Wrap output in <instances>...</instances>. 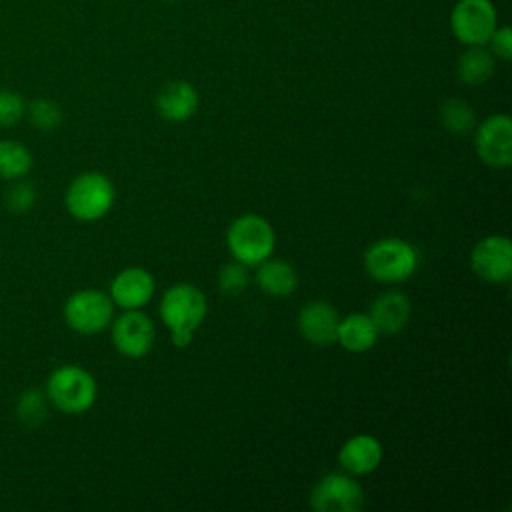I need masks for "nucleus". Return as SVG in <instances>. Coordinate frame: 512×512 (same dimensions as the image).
Returning a JSON list of instances; mask_svg holds the SVG:
<instances>
[{"label": "nucleus", "mask_w": 512, "mask_h": 512, "mask_svg": "<svg viewBox=\"0 0 512 512\" xmlns=\"http://www.w3.org/2000/svg\"><path fill=\"white\" fill-rule=\"evenodd\" d=\"M380 332L374 326L372 318L364 312H352L338 320L336 328V342L352 354H362L374 348L378 342Z\"/></svg>", "instance_id": "f3484780"}, {"label": "nucleus", "mask_w": 512, "mask_h": 512, "mask_svg": "<svg viewBox=\"0 0 512 512\" xmlns=\"http://www.w3.org/2000/svg\"><path fill=\"white\" fill-rule=\"evenodd\" d=\"M472 272L490 284H504L512 278V244L504 234L480 238L470 252Z\"/></svg>", "instance_id": "9d476101"}, {"label": "nucleus", "mask_w": 512, "mask_h": 512, "mask_svg": "<svg viewBox=\"0 0 512 512\" xmlns=\"http://www.w3.org/2000/svg\"><path fill=\"white\" fill-rule=\"evenodd\" d=\"M160 320L170 332V340L176 348H186L192 344L194 332L202 326L208 314V302L204 292L190 284H172L160 300Z\"/></svg>", "instance_id": "f257e3e1"}, {"label": "nucleus", "mask_w": 512, "mask_h": 512, "mask_svg": "<svg viewBox=\"0 0 512 512\" xmlns=\"http://www.w3.org/2000/svg\"><path fill=\"white\" fill-rule=\"evenodd\" d=\"M44 392L50 406L64 414H84L98 398L96 378L80 364H62L46 380Z\"/></svg>", "instance_id": "f03ea898"}, {"label": "nucleus", "mask_w": 512, "mask_h": 512, "mask_svg": "<svg viewBox=\"0 0 512 512\" xmlns=\"http://www.w3.org/2000/svg\"><path fill=\"white\" fill-rule=\"evenodd\" d=\"M112 344L124 358H144L156 340V328L142 310H124L112 320Z\"/></svg>", "instance_id": "9b49d317"}, {"label": "nucleus", "mask_w": 512, "mask_h": 512, "mask_svg": "<svg viewBox=\"0 0 512 512\" xmlns=\"http://www.w3.org/2000/svg\"><path fill=\"white\" fill-rule=\"evenodd\" d=\"M36 198H38L36 186L26 178H18V180H10V186L6 188L4 206L14 214H26L34 208Z\"/></svg>", "instance_id": "b1692460"}, {"label": "nucleus", "mask_w": 512, "mask_h": 512, "mask_svg": "<svg viewBox=\"0 0 512 512\" xmlns=\"http://www.w3.org/2000/svg\"><path fill=\"white\" fill-rule=\"evenodd\" d=\"M450 28L458 42L484 46L498 28L496 8L490 0H458L450 14Z\"/></svg>", "instance_id": "0eeeda50"}, {"label": "nucleus", "mask_w": 512, "mask_h": 512, "mask_svg": "<svg viewBox=\"0 0 512 512\" xmlns=\"http://www.w3.org/2000/svg\"><path fill=\"white\" fill-rule=\"evenodd\" d=\"M226 248L230 256L244 266H258L274 254L276 232L260 214H242L226 230Z\"/></svg>", "instance_id": "7ed1b4c3"}, {"label": "nucleus", "mask_w": 512, "mask_h": 512, "mask_svg": "<svg viewBox=\"0 0 512 512\" xmlns=\"http://www.w3.org/2000/svg\"><path fill=\"white\" fill-rule=\"evenodd\" d=\"M492 48V56H498L500 60L512 58V30L508 26H500L494 30V34L488 40Z\"/></svg>", "instance_id": "bb28decb"}, {"label": "nucleus", "mask_w": 512, "mask_h": 512, "mask_svg": "<svg viewBox=\"0 0 512 512\" xmlns=\"http://www.w3.org/2000/svg\"><path fill=\"white\" fill-rule=\"evenodd\" d=\"M338 320H340V314L330 302L310 300L300 308L296 326L304 340L316 346H326L336 342Z\"/></svg>", "instance_id": "ddd939ff"}, {"label": "nucleus", "mask_w": 512, "mask_h": 512, "mask_svg": "<svg viewBox=\"0 0 512 512\" xmlns=\"http://www.w3.org/2000/svg\"><path fill=\"white\" fill-rule=\"evenodd\" d=\"M310 506L316 512H358L364 506V490L352 474L330 472L314 484Z\"/></svg>", "instance_id": "6e6552de"}, {"label": "nucleus", "mask_w": 512, "mask_h": 512, "mask_svg": "<svg viewBox=\"0 0 512 512\" xmlns=\"http://www.w3.org/2000/svg\"><path fill=\"white\" fill-rule=\"evenodd\" d=\"M154 278L142 266L122 268L112 280L108 296L122 310H142L154 296Z\"/></svg>", "instance_id": "f8f14e48"}, {"label": "nucleus", "mask_w": 512, "mask_h": 512, "mask_svg": "<svg viewBox=\"0 0 512 512\" xmlns=\"http://www.w3.org/2000/svg\"><path fill=\"white\" fill-rule=\"evenodd\" d=\"M474 148L478 158L490 168L512 164V120L508 114H492L474 126Z\"/></svg>", "instance_id": "1a4fd4ad"}, {"label": "nucleus", "mask_w": 512, "mask_h": 512, "mask_svg": "<svg viewBox=\"0 0 512 512\" xmlns=\"http://www.w3.org/2000/svg\"><path fill=\"white\" fill-rule=\"evenodd\" d=\"M164 2H174V0H164Z\"/></svg>", "instance_id": "cd10ccee"}, {"label": "nucleus", "mask_w": 512, "mask_h": 512, "mask_svg": "<svg viewBox=\"0 0 512 512\" xmlns=\"http://www.w3.org/2000/svg\"><path fill=\"white\" fill-rule=\"evenodd\" d=\"M62 314L68 328L82 336H92L100 334L112 324L114 302L102 290L82 288L66 298Z\"/></svg>", "instance_id": "423d86ee"}, {"label": "nucleus", "mask_w": 512, "mask_h": 512, "mask_svg": "<svg viewBox=\"0 0 512 512\" xmlns=\"http://www.w3.org/2000/svg\"><path fill=\"white\" fill-rule=\"evenodd\" d=\"M412 314L410 298L400 290H386L382 292L370 306L368 316L372 318L374 326L380 334L392 336L400 332Z\"/></svg>", "instance_id": "dca6fc26"}, {"label": "nucleus", "mask_w": 512, "mask_h": 512, "mask_svg": "<svg viewBox=\"0 0 512 512\" xmlns=\"http://www.w3.org/2000/svg\"><path fill=\"white\" fill-rule=\"evenodd\" d=\"M116 200L112 180L96 170L78 174L66 188L64 204L72 218L80 222H96L104 218Z\"/></svg>", "instance_id": "20e7f679"}, {"label": "nucleus", "mask_w": 512, "mask_h": 512, "mask_svg": "<svg viewBox=\"0 0 512 512\" xmlns=\"http://www.w3.org/2000/svg\"><path fill=\"white\" fill-rule=\"evenodd\" d=\"M440 122L452 134H466L474 130L476 114L466 100L450 98L440 106Z\"/></svg>", "instance_id": "412c9836"}, {"label": "nucleus", "mask_w": 512, "mask_h": 512, "mask_svg": "<svg viewBox=\"0 0 512 512\" xmlns=\"http://www.w3.org/2000/svg\"><path fill=\"white\" fill-rule=\"evenodd\" d=\"M364 270L382 284L408 280L418 268V250L402 238H380L364 252Z\"/></svg>", "instance_id": "39448f33"}, {"label": "nucleus", "mask_w": 512, "mask_h": 512, "mask_svg": "<svg viewBox=\"0 0 512 512\" xmlns=\"http://www.w3.org/2000/svg\"><path fill=\"white\" fill-rule=\"evenodd\" d=\"M384 458V448L372 434L350 436L338 452V462L344 472L352 476H366L374 472Z\"/></svg>", "instance_id": "4468645a"}, {"label": "nucleus", "mask_w": 512, "mask_h": 512, "mask_svg": "<svg viewBox=\"0 0 512 512\" xmlns=\"http://www.w3.org/2000/svg\"><path fill=\"white\" fill-rule=\"evenodd\" d=\"M48 406H50V402H48V396L44 390L28 388L18 396L16 416L24 426L34 428V426H40L48 418Z\"/></svg>", "instance_id": "4be33fe9"}, {"label": "nucleus", "mask_w": 512, "mask_h": 512, "mask_svg": "<svg viewBox=\"0 0 512 512\" xmlns=\"http://www.w3.org/2000/svg\"><path fill=\"white\" fill-rule=\"evenodd\" d=\"M156 112L168 122H184L198 110V92L186 80L166 82L156 94Z\"/></svg>", "instance_id": "2eb2a0df"}, {"label": "nucleus", "mask_w": 512, "mask_h": 512, "mask_svg": "<svg viewBox=\"0 0 512 512\" xmlns=\"http://www.w3.org/2000/svg\"><path fill=\"white\" fill-rule=\"evenodd\" d=\"M256 268H258L256 284L268 296L284 298V296L292 294L298 286V272L286 260H278V258L270 256L264 262H260Z\"/></svg>", "instance_id": "a211bd4d"}, {"label": "nucleus", "mask_w": 512, "mask_h": 512, "mask_svg": "<svg viewBox=\"0 0 512 512\" xmlns=\"http://www.w3.org/2000/svg\"><path fill=\"white\" fill-rule=\"evenodd\" d=\"M34 156L18 140L12 138H2L0 140V178L10 182L18 178H26L28 172L32 170Z\"/></svg>", "instance_id": "aec40b11"}, {"label": "nucleus", "mask_w": 512, "mask_h": 512, "mask_svg": "<svg viewBox=\"0 0 512 512\" xmlns=\"http://www.w3.org/2000/svg\"><path fill=\"white\" fill-rule=\"evenodd\" d=\"M24 116L36 130L52 132L62 122V108L50 98H34L30 104H26Z\"/></svg>", "instance_id": "5701e85b"}, {"label": "nucleus", "mask_w": 512, "mask_h": 512, "mask_svg": "<svg viewBox=\"0 0 512 512\" xmlns=\"http://www.w3.org/2000/svg\"><path fill=\"white\" fill-rule=\"evenodd\" d=\"M250 282V274H248V266L240 264V262H228L218 270V278L216 284L220 288L222 294L228 296H236L240 292H244L248 288Z\"/></svg>", "instance_id": "393cba45"}, {"label": "nucleus", "mask_w": 512, "mask_h": 512, "mask_svg": "<svg viewBox=\"0 0 512 512\" xmlns=\"http://www.w3.org/2000/svg\"><path fill=\"white\" fill-rule=\"evenodd\" d=\"M494 56L482 46H468V50L458 58L456 74L460 82L468 86H480L494 74Z\"/></svg>", "instance_id": "6ab92c4d"}, {"label": "nucleus", "mask_w": 512, "mask_h": 512, "mask_svg": "<svg viewBox=\"0 0 512 512\" xmlns=\"http://www.w3.org/2000/svg\"><path fill=\"white\" fill-rule=\"evenodd\" d=\"M26 114V102L22 94L10 88H0V128L16 126Z\"/></svg>", "instance_id": "a878e982"}]
</instances>
